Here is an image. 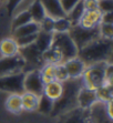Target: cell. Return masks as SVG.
<instances>
[{"mask_svg": "<svg viewBox=\"0 0 113 123\" xmlns=\"http://www.w3.org/2000/svg\"><path fill=\"white\" fill-rule=\"evenodd\" d=\"M95 94L98 98V101L101 102H109L112 101L113 98V89H112V83H104L98 89H95Z\"/></svg>", "mask_w": 113, "mask_h": 123, "instance_id": "cell-24", "label": "cell"}, {"mask_svg": "<svg viewBox=\"0 0 113 123\" xmlns=\"http://www.w3.org/2000/svg\"><path fill=\"white\" fill-rule=\"evenodd\" d=\"M28 12H29V14H30V17H31V20L37 23H40L47 17L45 10H44V8H43L42 3L40 2V0H34V2L32 3L31 7L29 8Z\"/></svg>", "mask_w": 113, "mask_h": 123, "instance_id": "cell-19", "label": "cell"}, {"mask_svg": "<svg viewBox=\"0 0 113 123\" xmlns=\"http://www.w3.org/2000/svg\"><path fill=\"white\" fill-rule=\"evenodd\" d=\"M98 101V98L95 94V90L89 89L87 86H82L78 93L76 98V103H78V108L83 110H88L93 103Z\"/></svg>", "mask_w": 113, "mask_h": 123, "instance_id": "cell-11", "label": "cell"}, {"mask_svg": "<svg viewBox=\"0 0 113 123\" xmlns=\"http://www.w3.org/2000/svg\"><path fill=\"white\" fill-rule=\"evenodd\" d=\"M30 21H32V20H31V17H30V14H29L28 11L21 12V13L12 17L11 32L13 31V30H16L17 28H19V27H21V26H23V25H25V23L30 22Z\"/></svg>", "mask_w": 113, "mask_h": 123, "instance_id": "cell-27", "label": "cell"}, {"mask_svg": "<svg viewBox=\"0 0 113 123\" xmlns=\"http://www.w3.org/2000/svg\"><path fill=\"white\" fill-rule=\"evenodd\" d=\"M68 79H69L68 72H67V70H65L64 66H63V63H59V64H56L54 80L59 81V82H63V81L68 80Z\"/></svg>", "mask_w": 113, "mask_h": 123, "instance_id": "cell-32", "label": "cell"}, {"mask_svg": "<svg viewBox=\"0 0 113 123\" xmlns=\"http://www.w3.org/2000/svg\"><path fill=\"white\" fill-rule=\"evenodd\" d=\"M33 2H34V0H20L19 2L14 6V8L11 11L10 16H11V17H14V16H17V14L21 13V12L28 11L29 8L31 7V5Z\"/></svg>", "mask_w": 113, "mask_h": 123, "instance_id": "cell-29", "label": "cell"}, {"mask_svg": "<svg viewBox=\"0 0 113 123\" xmlns=\"http://www.w3.org/2000/svg\"><path fill=\"white\" fill-rule=\"evenodd\" d=\"M88 123H112L113 117L107 114L104 102L96 101L87 110Z\"/></svg>", "mask_w": 113, "mask_h": 123, "instance_id": "cell-10", "label": "cell"}, {"mask_svg": "<svg viewBox=\"0 0 113 123\" xmlns=\"http://www.w3.org/2000/svg\"><path fill=\"white\" fill-rule=\"evenodd\" d=\"M107 62H96L85 67L81 79L83 86L89 89L95 90L105 83L104 71Z\"/></svg>", "mask_w": 113, "mask_h": 123, "instance_id": "cell-4", "label": "cell"}, {"mask_svg": "<svg viewBox=\"0 0 113 123\" xmlns=\"http://www.w3.org/2000/svg\"><path fill=\"white\" fill-rule=\"evenodd\" d=\"M7 0H0V3H6Z\"/></svg>", "mask_w": 113, "mask_h": 123, "instance_id": "cell-39", "label": "cell"}, {"mask_svg": "<svg viewBox=\"0 0 113 123\" xmlns=\"http://www.w3.org/2000/svg\"><path fill=\"white\" fill-rule=\"evenodd\" d=\"M84 11L85 9H84V5H83V0H80L79 2L67 13V19L70 21L72 26L78 25L80 19L83 16V13H84Z\"/></svg>", "mask_w": 113, "mask_h": 123, "instance_id": "cell-23", "label": "cell"}, {"mask_svg": "<svg viewBox=\"0 0 113 123\" xmlns=\"http://www.w3.org/2000/svg\"><path fill=\"white\" fill-rule=\"evenodd\" d=\"M37 36L38 33H32V34H29V36H25V37L16 38L14 40H16L17 44L19 46V48H23V47H27L29 44L34 43L36 39H37Z\"/></svg>", "mask_w": 113, "mask_h": 123, "instance_id": "cell-31", "label": "cell"}, {"mask_svg": "<svg viewBox=\"0 0 113 123\" xmlns=\"http://www.w3.org/2000/svg\"><path fill=\"white\" fill-rule=\"evenodd\" d=\"M69 36L71 37V39L73 40V42L75 43L78 50L81 49L82 47H84L85 44H88L89 42L93 41L94 39L100 37L99 32V26L95 28H83L80 25H74L70 28L69 30Z\"/></svg>", "mask_w": 113, "mask_h": 123, "instance_id": "cell-5", "label": "cell"}, {"mask_svg": "<svg viewBox=\"0 0 113 123\" xmlns=\"http://www.w3.org/2000/svg\"><path fill=\"white\" fill-rule=\"evenodd\" d=\"M71 27H72V25H71V22L67 19V17L54 19L53 32H69Z\"/></svg>", "mask_w": 113, "mask_h": 123, "instance_id": "cell-28", "label": "cell"}, {"mask_svg": "<svg viewBox=\"0 0 113 123\" xmlns=\"http://www.w3.org/2000/svg\"><path fill=\"white\" fill-rule=\"evenodd\" d=\"M101 12L99 10H92V11H84L82 18L80 19L79 23L83 28H95L101 23Z\"/></svg>", "mask_w": 113, "mask_h": 123, "instance_id": "cell-15", "label": "cell"}, {"mask_svg": "<svg viewBox=\"0 0 113 123\" xmlns=\"http://www.w3.org/2000/svg\"><path fill=\"white\" fill-rule=\"evenodd\" d=\"M101 23H113V14L111 12H105L101 14Z\"/></svg>", "mask_w": 113, "mask_h": 123, "instance_id": "cell-37", "label": "cell"}, {"mask_svg": "<svg viewBox=\"0 0 113 123\" xmlns=\"http://www.w3.org/2000/svg\"><path fill=\"white\" fill-rule=\"evenodd\" d=\"M59 1H60V5H61V7H62V9H63V11H64L65 14H67L71 9L75 6L76 3L79 2L80 0H59Z\"/></svg>", "mask_w": 113, "mask_h": 123, "instance_id": "cell-35", "label": "cell"}, {"mask_svg": "<svg viewBox=\"0 0 113 123\" xmlns=\"http://www.w3.org/2000/svg\"><path fill=\"white\" fill-rule=\"evenodd\" d=\"M56 67V64H53V63H44L40 68V73H41V77H42V80L44 83L54 80Z\"/></svg>", "mask_w": 113, "mask_h": 123, "instance_id": "cell-26", "label": "cell"}, {"mask_svg": "<svg viewBox=\"0 0 113 123\" xmlns=\"http://www.w3.org/2000/svg\"><path fill=\"white\" fill-rule=\"evenodd\" d=\"M51 48L60 55L62 63L78 55V48L68 32H53Z\"/></svg>", "mask_w": 113, "mask_h": 123, "instance_id": "cell-3", "label": "cell"}, {"mask_svg": "<svg viewBox=\"0 0 113 123\" xmlns=\"http://www.w3.org/2000/svg\"><path fill=\"white\" fill-rule=\"evenodd\" d=\"M53 33V32H52ZM52 33H49V32H44L40 30L38 32L37 39L34 41V44L38 48L41 53L44 52L45 50H48L51 47V42H52Z\"/></svg>", "mask_w": 113, "mask_h": 123, "instance_id": "cell-21", "label": "cell"}, {"mask_svg": "<svg viewBox=\"0 0 113 123\" xmlns=\"http://www.w3.org/2000/svg\"><path fill=\"white\" fill-rule=\"evenodd\" d=\"M19 1L20 0H7L6 3H7V7H8V9H9V13H11V11L13 10L14 6H16Z\"/></svg>", "mask_w": 113, "mask_h": 123, "instance_id": "cell-38", "label": "cell"}, {"mask_svg": "<svg viewBox=\"0 0 113 123\" xmlns=\"http://www.w3.org/2000/svg\"><path fill=\"white\" fill-rule=\"evenodd\" d=\"M43 88H44V82L40 73V69H33L25 72V79H23L25 92H30L40 97L41 94H43Z\"/></svg>", "mask_w": 113, "mask_h": 123, "instance_id": "cell-8", "label": "cell"}, {"mask_svg": "<svg viewBox=\"0 0 113 123\" xmlns=\"http://www.w3.org/2000/svg\"><path fill=\"white\" fill-rule=\"evenodd\" d=\"M112 39L99 37L78 50V55L85 66L96 62H111Z\"/></svg>", "mask_w": 113, "mask_h": 123, "instance_id": "cell-2", "label": "cell"}, {"mask_svg": "<svg viewBox=\"0 0 113 123\" xmlns=\"http://www.w3.org/2000/svg\"><path fill=\"white\" fill-rule=\"evenodd\" d=\"M25 62L19 53L11 57H2L0 59V77L25 72Z\"/></svg>", "mask_w": 113, "mask_h": 123, "instance_id": "cell-9", "label": "cell"}, {"mask_svg": "<svg viewBox=\"0 0 113 123\" xmlns=\"http://www.w3.org/2000/svg\"><path fill=\"white\" fill-rule=\"evenodd\" d=\"M113 8L112 0H98V10L101 13L111 12Z\"/></svg>", "mask_w": 113, "mask_h": 123, "instance_id": "cell-34", "label": "cell"}, {"mask_svg": "<svg viewBox=\"0 0 113 123\" xmlns=\"http://www.w3.org/2000/svg\"><path fill=\"white\" fill-rule=\"evenodd\" d=\"M53 103L54 101L51 100L50 98H48L45 94H41L38 101L37 111H39L42 114H51V112L53 110Z\"/></svg>", "mask_w": 113, "mask_h": 123, "instance_id": "cell-25", "label": "cell"}, {"mask_svg": "<svg viewBox=\"0 0 113 123\" xmlns=\"http://www.w3.org/2000/svg\"><path fill=\"white\" fill-rule=\"evenodd\" d=\"M40 2L42 3L48 17L52 18V19H59V18L67 17V14L63 11L62 7L60 5L59 0H40Z\"/></svg>", "mask_w": 113, "mask_h": 123, "instance_id": "cell-13", "label": "cell"}, {"mask_svg": "<svg viewBox=\"0 0 113 123\" xmlns=\"http://www.w3.org/2000/svg\"><path fill=\"white\" fill-rule=\"evenodd\" d=\"M6 109L10 113L19 114L23 111L22 102H21V94H10L6 100Z\"/></svg>", "mask_w": 113, "mask_h": 123, "instance_id": "cell-20", "label": "cell"}, {"mask_svg": "<svg viewBox=\"0 0 113 123\" xmlns=\"http://www.w3.org/2000/svg\"><path fill=\"white\" fill-rule=\"evenodd\" d=\"M61 123H88L87 110L75 108L62 114Z\"/></svg>", "mask_w": 113, "mask_h": 123, "instance_id": "cell-14", "label": "cell"}, {"mask_svg": "<svg viewBox=\"0 0 113 123\" xmlns=\"http://www.w3.org/2000/svg\"><path fill=\"white\" fill-rule=\"evenodd\" d=\"M0 53L2 57H11L19 53V46L13 38H6L0 42Z\"/></svg>", "mask_w": 113, "mask_h": 123, "instance_id": "cell-16", "label": "cell"}, {"mask_svg": "<svg viewBox=\"0 0 113 123\" xmlns=\"http://www.w3.org/2000/svg\"><path fill=\"white\" fill-rule=\"evenodd\" d=\"M61 93H62V82H59L56 80H52L44 83L43 94H45L48 98H50L51 100L56 101V99H59Z\"/></svg>", "mask_w": 113, "mask_h": 123, "instance_id": "cell-17", "label": "cell"}, {"mask_svg": "<svg viewBox=\"0 0 113 123\" xmlns=\"http://www.w3.org/2000/svg\"><path fill=\"white\" fill-rule=\"evenodd\" d=\"M99 32H100V37L105 38V39H112L113 23H100Z\"/></svg>", "mask_w": 113, "mask_h": 123, "instance_id": "cell-30", "label": "cell"}, {"mask_svg": "<svg viewBox=\"0 0 113 123\" xmlns=\"http://www.w3.org/2000/svg\"><path fill=\"white\" fill-rule=\"evenodd\" d=\"M39 97L30 92H23L21 94L22 109L25 111H37Z\"/></svg>", "mask_w": 113, "mask_h": 123, "instance_id": "cell-22", "label": "cell"}, {"mask_svg": "<svg viewBox=\"0 0 113 123\" xmlns=\"http://www.w3.org/2000/svg\"><path fill=\"white\" fill-rule=\"evenodd\" d=\"M25 72L12 73V74L1 75L0 77V91L7 92L9 94H22L23 79Z\"/></svg>", "mask_w": 113, "mask_h": 123, "instance_id": "cell-6", "label": "cell"}, {"mask_svg": "<svg viewBox=\"0 0 113 123\" xmlns=\"http://www.w3.org/2000/svg\"><path fill=\"white\" fill-rule=\"evenodd\" d=\"M85 11L98 10V0H83Z\"/></svg>", "mask_w": 113, "mask_h": 123, "instance_id": "cell-36", "label": "cell"}, {"mask_svg": "<svg viewBox=\"0 0 113 123\" xmlns=\"http://www.w3.org/2000/svg\"><path fill=\"white\" fill-rule=\"evenodd\" d=\"M65 70L68 72L69 78H81L85 70V63L79 57H74L72 59L63 62Z\"/></svg>", "mask_w": 113, "mask_h": 123, "instance_id": "cell-12", "label": "cell"}, {"mask_svg": "<svg viewBox=\"0 0 113 123\" xmlns=\"http://www.w3.org/2000/svg\"><path fill=\"white\" fill-rule=\"evenodd\" d=\"M19 55L25 62V72L33 70V69H40L43 66L42 58H41L42 53L38 50L34 43L23 47V48H19Z\"/></svg>", "mask_w": 113, "mask_h": 123, "instance_id": "cell-7", "label": "cell"}, {"mask_svg": "<svg viewBox=\"0 0 113 123\" xmlns=\"http://www.w3.org/2000/svg\"><path fill=\"white\" fill-rule=\"evenodd\" d=\"M53 25H54V19H52V18L47 16V17L39 23L40 30H41V31H44V32H49V33H52V32H53Z\"/></svg>", "mask_w": 113, "mask_h": 123, "instance_id": "cell-33", "label": "cell"}, {"mask_svg": "<svg viewBox=\"0 0 113 123\" xmlns=\"http://www.w3.org/2000/svg\"><path fill=\"white\" fill-rule=\"evenodd\" d=\"M40 31V26L39 23L30 21V22L25 23L23 26L17 28L16 30L12 31V38H20V37H25V36H29L32 33H38Z\"/></svg>", "mask_w": 113, "mask_h": 123, "instance_id": "cell-18", "label": "cell"}, {"mask_svg": "<svg viewBox=\"0 0 113 123\" xmlns=\"http://www.w3.org/2000/svg\"><path fill=\"white\" fill-rule=\"evenodd\" d=\"M83 86L81 78H69L62 82V93L59 99L53 103V110L51 112L52 117L62 115L71 110L78 108L76 98L80 89Z\"/></svg>", "mask_w": 113, "mask_h": 123, "instance_id": "cell-1", "label": "cell"}]
</instances>
